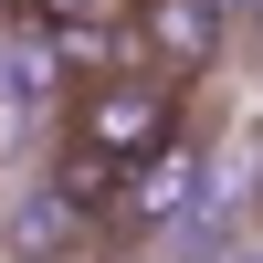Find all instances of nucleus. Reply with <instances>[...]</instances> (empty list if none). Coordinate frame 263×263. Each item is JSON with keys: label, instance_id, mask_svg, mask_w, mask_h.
Returning a JSON list of instances; mask_svg holds the SVG:
<instances>
[{"label": "nucleus", "instance_id": "obj_1", "mask_svg": "<svg viewBox=\"0 0 263 263\" xmlns=\"http://www.w3.org/2000/svg\"><path fill=\"white\" fill-rule=\"evenodd\" d=\"M179 126H190V84L158 74L147 53H116V63H95V74H74V95H63V126H53V137H74V147H95V158L137 168L147 147H168Z\"/></svg>", "mask_w": 263, "mask_h": 263}, {"label": "nucleus", "instance_id": "obj_2", "mask_svg": "<svg viewBox=\"0 0 263 263\" xmlns=\"http://www.w3.org/2000/svg\"><path fill=\"white\" fill-rule=\"evenodd\" d=\"M126 42H137L158 74L200 84L211 63H221V42H232V11L221 0H126Z\"/></svg>", "mask_w": 263, "mask_h": 263}, {"label": "nucleus", "instance_id": "obj_3", "mask_svg": "<svg viewBox=\"0 0 263 263\" xmlns=\"http://www.w3.org/2000/svg\"><path fill=\"white\" fill-rule=\"evenodd\" d=\"M0 21H42V0H0Z\"/></svg>", "mask_w": 263, "mask_h": 263}, {"label": "nucleus", "instance_id": "obj_4", "mask_svg": "<svg viewBox=\"0 0 263 263\" xmlns=\"http://www.w3.org/2000/svg\"><path fill=\"white\" fill-rule=\"evenodd\" d=\"M95 11H126V0H95Z\"/></svg>", "mask_w": 263, "mask_h": 263}]
</instances>
